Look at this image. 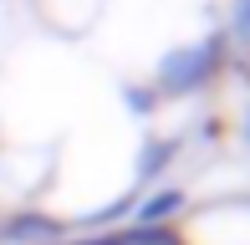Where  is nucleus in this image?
I'll return each mask as SVG.
<instances>
[{"label":"nucleus","instance_id":"1","mask_svg":"<svg viewBox=\"0 0 250 245\" xmlns=\"http://www.w3.org/2000/svg\"><path fill=\"white\" fill-rule=\"evenodd\" d=\"M220 61H225V36H209V41H199V46L168 51L164 66H158V82H164V92H199V87L220 72Z\"/></svg>","mask_w":250,"mask_h":245},{"label":"nucleus","instance_id":"2","mask_svg":"<svg viewBox=\"0 0 250 245\" xmlns=\"http://www.w3.org/2000/svg\"><path fill=\"white\" fill-rule=\"evenodd\" d=\"M235 36L250 41V0H240V5H235Z\"/></svg>","mask_w":250,"mask_h":245}]
</instances>
